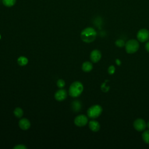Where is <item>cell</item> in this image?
<instances>
[{
	"label": "cell",
	"instance_id": "cell-1",
	"mask_svg": "<svg viewBox=\"0 0 149 149\" xmlns=\"http://www.w3.org/2000/svg\"><path fill=\"white\" fill-rule=\"evenodd\" d=\"M97 32L92 27H87L83 29L81 34V39L85 43H90L94 42L96 38Z\"/></svg>",
	"mask_w": 149,
	"mask_h": 149
},
{
	"label": "cell",
	"instance_id": "cell-2",
	"mask_svg": "<svg viewBox=\"0 0 149 149\" xmlns=\"http://www.w3.org/2000/svg\"><path fill=\"white\" fill-rule=\"evenodd\" d=\"M83 91V86L79 81H76L71 84L69 89V94L72 97H78L81 95Z\"/></svg>",
	"mask_w": 149,
	"mask_h": 149
},
{
	"label": "cell",
	"instance_id": "cell-3",
	"mask_svg": "<svg viewBox=\"0 0 149 149\" xmlns=\"http://www.w3.org/2000/svg\"><path fill=\"white\" fill-rule=\"evenodd\" d=\"M103 113V108L100 105H94L90 107L87 112V116L92 119L98 118Z\"/></svg>",
	"mask_w": 149,
	"mask_h": 149
},
{
	"label": "cell",
	"instance_id": "cell-4",
	"mask_svg": "<svg viewBox=\"0 0 149 149\" xmlns=\"http://www.w3.org/2000/svg\"><path fill=\"white\" fill-rule=\"evenodd\" d=\"M139 43L135 39L128 41L125 46V51L128 54H134L139 49Z\"/></svg>",
	"mask_w": 149,
	"mask_h": 149
},
{
	"label": "cell",
	"instance_id": "cell-5",
	"mask_svg": "<svg viewBox=\"0 0 149 149\" xmlns=\"http://www.w3.org/2000/svg\"><path fill=\"white\" fill-rule=\"evenodd\" d=\"M137 38L139 42L144 43L149 40V31L146 29H140L137 34Z\"/></svg>",
	"mask_w": 149,
	"mask_h": 149
},
{
	"label": "cell",
	"instance_id": "cell-6",
	"mask_svg": "<svg viewBox=\"0 0 149 149\" xmlns=\"http://www.w3.org/2000/svg\"><path fill=\"white\" fill-rule=\"evenodd\" d=\"M133 127L137 131L142 132L147 127V124L144 120L139 118L134 121Z\"/></svg>",
	"mask_w": 149,
	"mask_h": 149
},
{
	"label": "cell",
	"instance_id": "cell-7",
	"mask_svg": "<svg viewBox=\"0 0 149 149\" xmlns=\"http://www.w3.org/2000/svg\"><path fill=\"white\" fill-rule=\"evenodd\" d=\"M88 122V118L85 115H79L74 119V123L78 127L85 126Z\"/></svg>",
	"mask_w": 149,
	"mask_h": 149
},
{
	"label": "cell",
	"instance_id": "cell-8",
	"mask_svg": "<svg viewBox=\"0 0 149 149\" xmlns=\"http://www.w3.org/2000/svg\"><path fill=\"white\" fill-rule=\"evenodd\" d=\"M90 58L93 63H97L99 62L101 58V53L98 50H94L90 53Z\"/></svg>",
	"mask_w": 149,
	"mask_h": 149
},
{
	"label": "cell",
	"instance_id": "cell-9",
	"mask_svg": "<svg viewBox=\"0 0 149 149\" xmlns=\"http://www.w3.org/2000/svg\"><path fill=\"white\" fill-rule=\"evenodd\" d=\"M67 97V92L64 89H60L58 90L54 96V97L56 100L58 101H62L66 99Z\"/></svg>",
	"mask_w": 149,
	"mask_h": 149
},
{
	"label": "cell",
	"instance_id": "cell-10",
	"mask_svg": "<svg viewBox=\"0 0 149 149\" xmlns=\"http://www.w3.org/2000/svg\"><path fill=\"white\" fill-rule=\"evenodd\" d=\"M30 122L26 118H22L19 122V126L20 128L23 131L27 130L30 127Z\"/></svg>",
	"mask_w": 149,
	"mask_h": 149
},
{
	"label": "cell",
	"instance_id": "cell-11",
	"mask_svg": "<svg viewBox=\"0 0 149 149\" xmlns=\"http://www.w3.org/2000/svg\"><path fill=\"white\" fill-rule=\"evenodd\" d=\"M89 126L90 129L94 132H98L100 129V125L99 122L94 120H93L89 122Z\"/></svg>",
	"mask_w": 149,
	"mask_h": 149
},
{
	"label": "cell",
	"instance_id": "cell-12",
	"mask_svg": "<svg viewBox=\"0 0 149 149\" xmlns=\"http://www.w3.org/2000/svg\"><path fill=\"white\" fill-rule=\"evenodd\" d=\"M93 64L89 61H86L83 64H82V70L85 72H90L92 69H93Z\"/></svg>",
	"mask_w": 149,
	"mask_h": 149
},
{
	"label": "cell",
	"instance_id": "cell-13",
	"mask_svg": "<svg viewBox=\"0 0 149 149\" xmlns=\"http://www.w3.org/2000/svg\"><path fill=\"white\" fill-rule=\"evenodd\" d=\"M82 104L79 101H74L72 103V109L74 112H78L81 109Z\"/></svg>",
	"mask_w": 149,
	"mask_h": 149
},
{
	"label": "cell",
	"instance_id": "cell-14",
	"mask_svg": "<svg viewBox=\"0 0 149 149\" xmlns=\"http://www.w3.org/2000/svg\"><path fill=\"white\" fill-rule=\"evenodd\" d=\"M14 114L16 118H20L23 115V111L22 108H21L19 107H17L15 109V110L14 111Z\"/></svg>",
	"mask_w": 149,
	"mask_h": 149
},
{
	"label": "cell",
	"instance_id": "cell-15",
	"mask_svg": "<svg viewBox=\"0 0 149 149\" xmlns=\"http://www.w3.org/2000/svg\"><path fill=\"white\" fill-rule=\"evenodd\" d=\"M18 63L20 66H25L28 63V59L27 58L23 56H21L18 59Z\"/></svg>",
	"mask_w": 149,
	"mask_h": 149
},
{
	"label": "cell",
	"instance_id": "cell-16",
	"mask_svg": "<svg viewBox=\"0 0 149 149\" xmlns=\"http://www.w3.org/2000/svg\"><path fill=\"white\" fill-rule=\"evenodd\" d=\"M4 5L7 7H11L15 5L16 0H3Z\"/></svg>",
	"mask_w": 149,
	"mask_h": 149
},
{
	"label": "cell",
	"instance_id": "cell-17",
	"mask_svg": "<svg viewBox=\"0 0 149 149\" xmlns=\"http://www.w3.org/2000/svg\"><path fill=\"white\" fill-rule=\"evenodd\" d=\"M142 139L146 144H149V130L146 131L143 133Z\"/></svg>",
	"mask_w": 149,
	"mask_h": 149
},
{
	"label": "cell",
	"instance_id": "cell-18",
	"mask_svg": "<svg viewBox=\"0 0 149 149\" xmlns=\"http://www.w3.org/2000/svg\"><path fill=\"white\" fill-rule=\"evenodd\" d=\"M115 44H116V45L118 47L122 48L123 47H125L126 43H125V41L124 40H122V39H118V40H116Z\"/></svg>",
	"mask_w": 149,
	"mask_h": 149
},
{
	"label": "cell",
	"instance_id": "cell-19",
	"mask_svg": "<svg viewBox=\"0 0 149 149\" xmlns=\"http://www.w3.org/2000/svg\"><path fill=\"white\" fill-rule=\"evenodd\" d=\"M108 81H105V82L104 83H103L102 85H101V90L103 92H107L109 90V86H106V82H107Z\"/></svg>",
	"mask_w": 149,
	"mask_h": 149
},
{
	"label": "cell",
	"instance_id": "cell-20",
	"mask_svg": "<svg viewBox=\"0 0 149 149\" xmlns=\"http://www.w3.org/2000/svg\"><path fill=\"white\" fill-rule=\"evenodd\" d=\"M57 85L59 88H63L65 85V82L63 79H59L57 82Z\"/></svg>",
	"mask_w": 149,
	"mask_h": 149
},
{
	"label": "cell",
	"instance_id": "cell-21",
	"mask_svg": "<svg viewBox=\"0 0 149 149\" xmlns=\"http://www.w3.org/2000/svg\"><path fill=\"white\" fill-rule=\"evenodd\" d=\"M116 72V68L113 65H111L108 69V72L109 74H113Z\"/></svg>",
	"mask_w": 149,
	"mask_h": 149
},
{
	"label": "cell",
	"instance_id": "cell-22",
	"mask_svg": "<svg viewBox=\"0 0 149 149\" xmlns=\"http://www.w3.org/2000/svg\"><path fill=\"white\" fill-rule=\"evenodd\" d=\"M27 147L23 144H18L14 147V149H26Z\"/></svg>",
	"mask_w": 149,
	"mask_h": 149
},
{
	"label": "cell",
	"instance_id": "cell-23",
	"mask_svg": "<svg viewBox=\"0 0 149 149\" xmlns=\"http://www.w3.org/2000/svg\"><path fill=\"white\" fill-rule=\"evenodd\" d=\"M145 49H146V51H147L148 53H149V41H148V42L146 43Z\"/></svg>",
	"mask_w": 149,
	"mask_h": 149
},
{
	"label": "cell",
	"instance_id": "cell-24",
	"mask_svg": "<svg viewBox=\"0 0 149 149\" xmlns=\"http://www.w3.org/2000/svg\"><path fill=\"white\" fill-rule=\"evenodd\" d=\"M116 64H117L118 66H120V65L121 64V61L119 59H117L116 60Z\"/></svg>",
	"mask_w": 149,
	"mask_h": 149
},
{
	"label": "cell",
	"instance_id": "cell-25",
	"mask_svg": "<svg viewBox=\"0 0 149 149\" xmlns=\"http://www.w3.org/2000/svg\"><path fill=\"white\" fill-rule=\"evenodd\" d=\"M147 126L149 128V121L147 122Z\"/></svg>",
	"mask_w": 149,
	"mask_h": 149
}]
</instances>
